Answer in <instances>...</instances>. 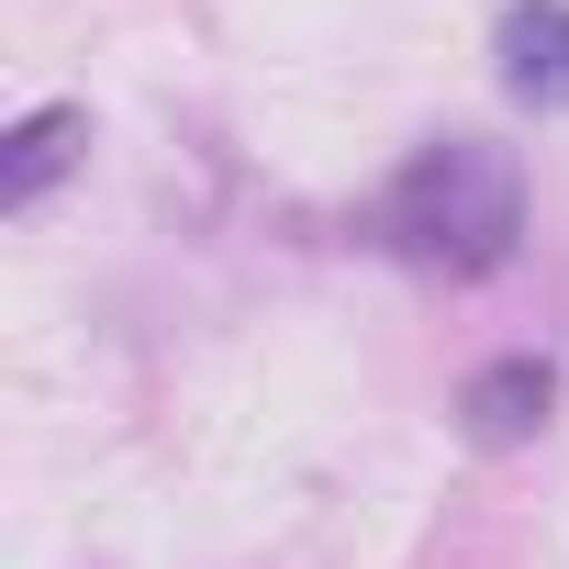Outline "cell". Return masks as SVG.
I'll list each match as a JSON object with an SVG mask.
<instances>
[{
	"label": "cell",
	"mask_w": 569,
	"mask_h": 569,
	"mask_svg": "<svg viewBox=\"0 0 569 569\" xmlns=\"http://www.w3.org/2000/svg\"><path fill=\"white\" fill-rule=\"evenodd\" d=\"M547 402H558V369H547V358H491V369L458 391V413H469L480 447H525V436L547 425Z\"/></svg>",
	"instance_id": "obj_3"
},
{
	"label": "cell",
	"mask_w": 569,
	"mask_h": 569,
	"mask_svg": "<svg viewBox=\"0 0 569 569\" xmlns=\"http://www.w3.org/2000/svg\"><path fill=\"white\" fill-rule=\"evenodd\" d=\"M79 134H90V112H34V123H12V146H0V212H34L57 179H68V157H79Z\"/></svg>",
	"instance_id": "obj_4"
},
{
	"label": "cell",
	"mask_w": 569,
	"mask_h": 569,
	"mask_svg": "<svg viewBox=\"0 0 569 569\" xmlns=\"http://www.w3.org/2000/svg\"><path fill=\"white\" fill-rule=\"evenodd\" d=\"M502 90L525 112H569V0H513L502 12Z\"/></svg>",
	"instance_id": "obj_2"
},
{
	"label": "cell",
	"mask_w": 569,
	"mask_h": 569,
	"mask_svg": "<svg viewBox=\"0 0 569 569\" xmlns=\"http://www.w3.org/2000/svg\"><path fill=\"white\" fill-rule=\"evenodd\" d=\"M513 234H525V168H513V146H480V134H447V146L402 157V179L369 201V246H391L413 268H447V279L502 268Z\"/></svg>",
	"instance_id": "obj_1"
}]
</instances>
